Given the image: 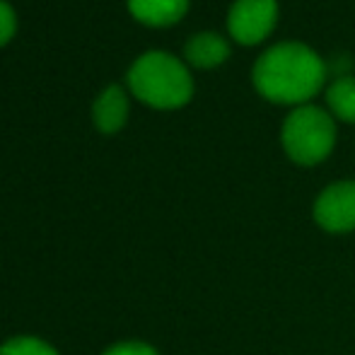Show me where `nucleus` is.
Here are the masks:
<instances>
[{"label":"nucleus","instance_id":"1","mask_svg":"<svg viewBox=\"0 0 355 355\" xmlns=\"http://www.w3.org/2000/svg\"><path fill=\"white\" fill-rule=\"evenodd\" d=\"M252 80L257 92L271 102L302 104L324 87L327 63L307 44L283 42L257 58Z\"/></svg>","mask_w":355,"mask_h":355},{"label":"nucleus","instance_id":"2","mask_svg":"<svg viewBox=\"0 0 355 355\" xmlns=\"http://www.w3.org/2000/svg\"><path fill=\"white\" fill-rule=\"evenodd\" d=\"M133 94L157 109L182 107L191 99L193 80L187 66L167 51H148L128 71Z\"/></svg>","mask_w":355,"mask_h":355},{"label":"nucleus","instance_id":"3","mask_svg":"<svg viewBox=\"0 0 355 355\" xmlns=\"http://www.w3.org/2000/svg\"><path fill=\"white\" fill-rule=\"evenodd\" d=\"M336 126L324 109L302 104L283 123V148L297 164H317L334 150Z\"/></svg>","mask_w":355,"mask_h":355},{"label":"nucleus","instance_id":"4","mask_svg":"<svg viewBox=\"0 0 355 355\" xmlns=\"http://www.w3.org/2000/svg\"><path fill=\"white\" fill-rule=\"evenodd\" d=\"M278 19L276 0H234L227 15V29L239 44H259L271 34Z\"/></svg>","mask_w":355,"mask_h":355},{"label":"nucleus","instance_id":"5","mask_svg":"<svg viewBox=\"0 0 355 355\" xmlns=\"http://www.w3.org/2000/svg\"><path fill=\"white\" fill-rule=\"evenodd\" d=\"M314 220L329 232L355 230V182H338L324 189L314 203Z\"/></svg>","mask_w":355,"mask_h":355},{"label":"nucleus","instance_id":"6","mask_svg":"<svg viewBox=\"0 0 355 355\" xmlns=\"http://www.w3.org/2000/svg\"><path fill=\"white\" fill-rule=\"evenodd\" d=\"M92 116L102 133H116L119 128L126 123V116H128L126 92H123L119 85H109L97 97V102H94Z\"/></svg>","mask_w":355,"mask_h":355},{"label":"nucleus","instance_id":"7","mask_svg":"<svg viewBox=\"0 0 355 355\" xmlns=\"http://www.w3.org/2000/svg\"><path fill=\"white\" fill-rule=\"evenodd\" d=\"M184 56L196 68H213L220 66L230 56V44L215 32L193 34L184 46Z\"/></svg>","mask_w":355,"mask_h":355},{"label":"nucleus","instance_id":"8","mask_svg":"<svg viewBox=\"0 0 355 355\" xmlns=\"http://www.w3.org/2000/svg\"><path fill=\"white\" fill-rule=\"evenodd\" d=\"M128 8L141 22L153 27H164L184 17L189 0H128Z\"/></svg>","mask_w":355,"mask_h":355},{"label":"nucleus","instance_id":"9","mask_svg":"<svg viewBox=\"0 0 355 355\" xmlns=\"http://www.w3.org/2000/svg\"><path fill=\"white\" fill-rule=\"evenodd\" d=\"M327 102L331 107L334 116L343 119L348 123H355V78L341 75L327 89Z\"/></svg>","mask_w":355,"mask_h":355},{"label":"nucleus","instance_id":"10","mask_svg":"<svg viewBox=\"0 0 355 355\" xmlns=\"http://www.w3.org/2000/svg\"><path fill=\"white\" fill-rule=\"evenodd\" d=\"M0 355H58V353H56V348L49 346L42 338L17 336V338H10L8 343L0 346Z\"/></svg>","mask_w":355,"mask_h":355},{"label":"nucleus","instance_id":"11","mask_svg":"<svg viewBox=\"0 0 355 355\" xmlns=\"http://www.w3.org/2000/svg\"><path fill=\"white\" fill-rule=\"evenodd\" d=\"M102 355H157L153 346L141 341H126V343H116V346L107 348Z\"/></svg>","mask_w":355,"mask_h":355},{"label":"nucleus","instance_id":"12","mask_svg":"<svg viewBox=\"0 0 355 355\" xmlns=\"http://www.w3.org/2000/svg\"><path fill=\"white\" fill-rule=\"evenodd\" d=\"M15 34V12L8 3L0 0V44H5Z\"/></svg>","mask_w":355,"mask_h":355}]
</instances>
